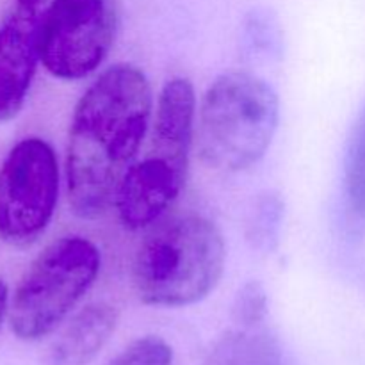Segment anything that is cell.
<instances>
[{
	"instance_id": "obj_1",
	"label": "cell",
	"mask_w": 365,
	"mask_h": 365,
	"mask_svg": "<svg viewBox=\"0 0 365 365\" xmlns=\"http://www.w3.org/2000/svg\"><path fill=\"white\" fill-rule=\"evenodd\" d=\"M152 88L139 68H107L78 100L66 152L68 200L82 220L103 216L135 163L150 121Z\"/></svg>"
},
{
	"instance_id": "obj_2",
	"label": "cell",
	"mask_w": 365,
	"mask_h": 365,
	"mask_svg": "<svg viewBox=\"0 0 365 365\" xmlns=\"http://www.w3.org/2000/svg\"><path fill=\"white\" fill-rule=\"evenodd\" d=\"M195 116L191 81H168L157 98L148 150L132 164L118 189L114 203L125 228L141 230L155 223L178 198L187 178Z\"/></svg>"
},
{
	"instance_id": "obj_3",
	"label": "cell",
	"mask_w": 365,
	"mask_h": 365,
	"mask_svg": "<svg viewBox=\"0 0 365 365\" xmlns=\"http://www.w3.org/2000/svg\"><path fill=\"white\" fill-rule=\"evenodd\" d=\"M223 235L198 214L173 217L145 237L135 253L132 282L146 305L187 307L214 291L225 271Z\"/></svg>"
},
{
	"instance_id": "obj_4",
	"label": "cell",
	"mask_w": 365,
	"mask_h": 365,
	"mask_svg": "<svg viewBox=\"0 0 365 365\" xmlns=\"http://www.w3.org/2000/svg\"><path fill=\"white\" fill-rule=\"evenodd\" d=\"M278 120V95L264 78L248 71L223 73L207 89L200 107V157L210 170H248L266 155Z\"/></svg>"
},
{
	"instance_id": "obj_5",
	"label": "cell",
	"mask_w": 365,
	"mask_h": 365,
	"mask_svg": "<svg viewBox=\"0 0 365 365\" xmlns=\"http://www.w3.org/2000/svg\"><path fill=\"white\" fill-rule=\"evenodd\" d=\"M100 264V250L81 235H66L46 246L14 291V335L21 341H39L52 334L95 284Z\"/></svg>"
},
{
	"instance_id": "obj_6",
	"label": "cell",
	"mask_w": 365,
	"mask_h": 365,
	"mask_svg": "<svg viewBox=\"0 0 365 365\" xmlns=\"http://www.w3.org/2000/svg\"><path fill=\"white\" fill-rule=\"evenodd\" d=\"M118 25L116 0H53L38 20L39 59L63 81L88 77L113 48Z\"/></svg>"
},
{
	"instance_id": "obj_7",
	"label": "cell",
	"mask_w": 365,
	"mask_h": 365,
	"mask_svg": "<svg viewBox=\"0 0 365 365\" xmlns=\"http://www.w3.org/2000/svg\"><path fill=\"white\" fill-rule=\"evenodd\" d=\"M59 196V166L52 146L25 138L0 166V237L25 248L52 221Z\"/></svg>"
},
{
	"instance_id": "obj_8",
	"label": "cell",
	"mask_w": 365,
	"mask_h": 365,
	"mask_svg": "<svg viewBox=\"0 0 365 365\" xmlns=\"http://www.w3.org/2000/svg\"><path fill=\"white\" fill-rule=\"evenodd\" d=\"M38 59V18L20 9L0 27V121L21 110Z\"/></svg>"
},
{
	"instance_id": "obj_9",
	"label": "cell",
	"mask_w": 365,
	"mask_h": 365,
	"mask_svg": "<svg viewBox=\"0 0 365 365\" xmlns=\"http://www.w3.org/2000/svg\"><path fill=\"white\" fill-rule=\"evenodd\" d=\"M116 307L91 303L70 321L52 349V365H88L102 351L118 327Z\"/></svg>"
},
{
	"instance_id": "obj_10",
	"label": "cell",
	"mask_w": 365,
	"mask_h": 365,
	"mask_svg": "<svg viewBox=\"0 0 365 365\" xmlns=\"http://www.w3.org/2000/svg\"><path fill=\"white\" fill-rule=\"evenodd\" d=\"M205 365H285L278 342L267 331L239 328L225 334L210 349Z\"/></svg>"
},
{
	"instance_id": "obj_11",
	"label": "cell",
	"mask_w": 365,
	"mask_h": 365,
	"mask_svg": "<svg viewBox=\"0 0 365 365\" xmlns=\"http://www.w3.org/2000/svg\"><path fill=\"white\" fill-rule=\"evenodd\" d=\"M342 195L349 228L365 234V102L346 141Z\"/></svg>"
},
{
	"instance_id": "obj_12",
	"label": "cell",
	"mask_w": 365,
	"mask_h": 365,
	"mask_svg": "<svg viewBox=\"0 0 365 365\" xmlns=\"http://www.w3.org/2000/svg\"><path fill=\"white\" fill-rule=\"evenodd\" d=\"M242 52L255 61H277L284 52V34L278 18L266 7L252 9L242 24Z\"/></svg>"
},
{
	"instance_id": "obj_13",
	"label": "cell",
	"mask_w": 365,
	"mask_h": 365,
	"mask_svg": "<svg viewBox=\"0 0 365 365\" xmlns=\"http://www.w3.org/2000/svg\"><path fill=\"white\" fill-rule=\"evenodd\" d=\"M284 216L285 205L280 195L266 192L259 196L246 227V239L255 252L273 253L278 248Z\"/></svg>"
},
{
	"instance_id": "obj_14",
	"label": "cell",
	"mask_w": 365,
	"mask_h": 365,
	"mask_svg": "<svg viewBox=\"0 0 365 365\" xmlns=\"http://www.w3.org/2000/svg\"><path fill=\"white\" fill-rule=\"evenodd\" d=\"M173 349L164 339L148 335L128 344L107 365H171Z\"/></svg>"
},
{
	"instance_id": "obj_15",
	"label": "cell",
	"mask_w": 365,
	"mask_h": 365,
	"mask_svg": "<svg viewBox=\"0 0 365 365\" xmlns=\"http://www.w3.org/2000/svg\"><path fill=\"white\" fill-rule=\"evenodd\" d=\"M267 314V294L260 282H248L241 287L234 299L232 317L239 328L260 327Z\"/></svg>"
},
{
	"instance_id": "obj_16",
	"label": "cell",
	"mask_w": 365,
	"mask_h": 365,
	"mask_svg": "<svg viewBox=\"0 0 365 365\" xmlns=\"http://www.w3.org/2000/svg\"><path fill=\"white\" fill-rule=\"evenodd\" d=\"M7 312V285L0 280V324H2L4 317Z\"/></svg>"
},
{
	"instance_id": "obj_17",
	"label": "cell",
	"mask_w": 365,
	"mask_h": 365,
	"mask_svg": "<svg viewBox=\"0 0 365 365\" xmlns=\"http://www.w3.org/2000/svg\"><path fill=\"white\" fill-rule=\"evenodd\" d=\"M41 2L43 0H18V6H20V9L34 11Z\"/></svg>"
}]
</instances>
